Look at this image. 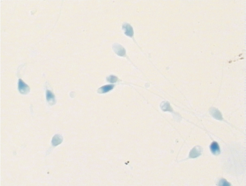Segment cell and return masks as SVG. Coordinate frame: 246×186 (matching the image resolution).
<instances>
[{
  "instance_id": "11",
  "label": "cell",
  "mask_w": 246,
  "mask_h": 186,
  "mask_svg": "<svg viewBox=\"0 0 246 186\" xmlns=\"http://www.w3.org/2000/svg\"><path fill=\"white\" fill-rule=\"evenodd\" d=\"M107 80L110 83H113L117 82L118 80V78H117V77L115 76H110L107 78Z\"/></svg>"
},
{
  "instance_id": "6",
  "label": "cell",
  "mask_w": 246,
  "mask_h": 186,
  "mask_svg": "<svg viewBox=\"0 0 246 186\" xmlns=\"http://www.w3.org/2000/svg\"><path fill=\"white\" fill-rule=\"evenodd\" d=\"M210 150H211L212 153H213L214 155H218L220 153V147H219V146L218 144L217 143V142H212L210 145Z\"/></svg>"
},
{
  "instance_id": "7",
  "label": "cell",
  "mask_w": 246,
  "mask_h": 186,
  "mask_svg": "<svg viewBox=\"0 0 246 186\" xmlns=\"http://www.w3.org/2000/svg\"><path fill=\"white\" fill-rule=\"evenodd\" d=\"M46 99L50 105H53L55 104V96L52 92L50 90L46 91Z\"/></svg>"
},
{
  "instance_id": "8",
  "label": "cell",
  "mask_w": 246,
  "mask_h": 186,
  "mask_svg": "<svg viewBox=\"0 0 246 186\" xmlns=\"http://www.w3.org/2000/svg\"><path fill=\"white\" fill-rule=\"evenodd\" d=\"M63 141V137L59 134H56L52 139V144L54 146H56L61 144Z\"/></svg>"
},
{
  "instance_id": "4",
  "label": "cell",
  "mask_w": 246,
  "mask_h": 186,
  "mask_svg": "<svg viewBox=\"0 0 246 186\" xmlns=\"http://www.w3.org/2000/svg\"><path fill=\"white\" fill-rule=\"evenodd\" d=\"M201 152L202 148L200 146H195L190 152L189 157L191 158H195L199 157L201 154Z\"/></svg>"
},
{
  "instance_id": "3",
  "label": "cell",
  "mask_w": 246,
  "mask_h": 186,
  "mask_svg": "<svg viewBox=\"0 0 246 186\" xmlns=\"http://www.w3.org/2000/svg\"><path fill=\"white\" fill-rule=\"evenodd\" d=\"M122 29L124 31L125 35L130 37H133L134 32L133 28L130 24L127 23H125L122 26Z\"/></svg>"
},
{
  "instance_id": "9",
  "label": "cell",
  "mask_w": 246,
  "mask_h": 186,
  "mask_svg": "<svg viewBox=\"0 0 246 186\" xmlns=\"http://www.w3.org/2000/svg\"><path fill=\"white\" fill-rule=\"evenodd\" d=\"M113 85H108L106 86H102L98 90V93L100 94H103V93H107L111 91V90L113 89L114 88Z\"/></svg>"
},
{
  "instance_id": "2",
  "label": "cell",
  "mask_w": 246,
  "mask_h": 186,
  "mask_svg": "<svg viewBox=\"0 0 246 186\" xmlns=\"http://www.w3.org/2000/svg\"><path fill=\"white\" fill-rule=\"evenodd\" d=\"M18 90L22 94H27L30 91L29 86L22 80V79H19L18 81Z\"/></svg>"
},
{
  "instance_id": "1",
  "label": "cell",
  "mask_w": 246,
  "mask_h": 186,
  "mask_svg": "<svg viewBox=\"0 0 246 186\" xmlns=\"http://www.w3.org/2000/svg\"><path fill=\"white\" fill-rule=\"evenodd\" d=\"M113 51L119 56H125L126 55L125 49L124 48L118 43H115L112 46Z\"/></svg>"
},
{
  "instance_id": "12",
  "label": "cell",
  "mask_w": 246,
  "mask_h": 186,
  "mask_svg": "<svg viewBox=\"0 0 246 186\" xmlns=\"http://www.w3.org/2000/svg\"><path fill=\"white\" fill-rule=\"evenodd\" d=\"M218 185L221 186H231V184H230L229 183H228L226 180L221 179Z\"/></svg>"
},
{
  "instance_id": "10",
  "label": "cell",
  "mask_w": 246,
  "mask_h": 186,
  "mask_svg": "<svg viewBox=\"0 0 246 186\" xmlns=\"http://www.w3.org/2000/svg\"><path fill=\"white\" fill-rule=\"evenodd\" d=\"M161 108L164 111H172V109L170 106L169 103L167 101H165L162 103L161 104Z\"/></svg>"
},
{
  "instance_id": "5",
  "label": "cell",
  "mask_w": 246,
  "mask_h": 186,
  "mask_svg": "<svg viewBox=\"0 0 246 186\" xmlns=\"http://www.w3.org/2000/svg\"><path fill=\"white\" fill-rule=\"evenodd\" d=\"M210 113L212 116L217 120H223L222 116L220 112L218 109L214 108H211L210 109Z\"/></svg>"
}]
</instances>
